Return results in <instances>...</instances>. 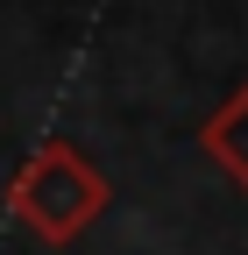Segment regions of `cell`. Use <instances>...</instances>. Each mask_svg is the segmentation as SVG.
<instances>
[{
  "mask_svg": "<svg viewBox=\"0 0 248 255\" xmlns=\"http://www.w3.org/2000/svg\"><path fill=\"white\" fill-rule=\"evenodd\" d=\"M107 206H114V184H107V170L85 163L78 142L28 149L21 163H14V177H7V213H14L43 248H71Z\"/></svg>",
  "mask_w": 248,
  "mask_h": 255,
  "instance_id": "6da1fadb",
  "label": "cell"
},
{
  "mask_svg": "<svg viewBox=\"0 0 248 255\" xmlns=\"http://www.w3.org/2000/svg\"><path fill=\"white\" fill-rule=\"evenodd\" d=\"M199 149H206V163H213V170H227V184H234V191H248V78H241L227 100L206 114Z\"/></svg>",
  "mask_w": 248,
  "mask_h": 255,
  "instance_id": "7a4b0ae2",
  "label": "cell"
}]
</instances>
